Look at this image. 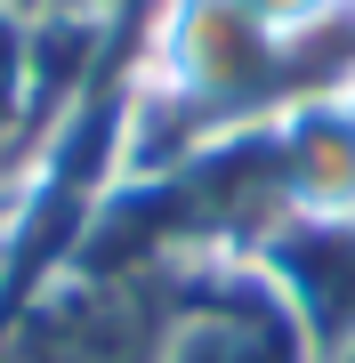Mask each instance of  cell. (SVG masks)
Segmentation results:
<instances>
[{
    "label": "cell",
    "instance_id": "obj_1",
    "mask_svg": "<svg viewBox=\"0 0 355 363\" xmlns=\"http://www.w3.org/2000/svg\"><path fill=\"white\" fill-rule=\"evenodd\" d=\"M170 283V267H113L65 250L33 283H16L0 315V363H162Z\"/></svg>",
    "mask_w": 355,
    "mask_h": 363
},
{
    "label": "cell",
    "instance_id": "obj_2",
    "mask_svg": "<svg viewBox=\"0 0 355 363\" xmlns=\"http://www.w3.org/2000/svg\"><path fill=\"white\" fill-rule=\"evenodd\" d=\"M162 363H315V355L250 259H202L178 267L170 283Z\"/></svg>",
    "mask_w": 355,
    "mask_h": 363
},
{
    "label": "cell",
    "instance_id": "obj_3",
    "mask_svg": "<svg viewBox=\"0 0 355 363\" xmlns=\"http://www.w3.org/2000/svg\"><path fill=\"white\" fill-rule=\"evenodd\" d=\"M250 267L266 274L315 363L355 347V210H315V218L275 226L250 250Z\"/></svg>",
    "mask_w": 355,
    "mask_h": 363
},
{
    "label": "cell",
    "instance_id": "obj_4",
    "mask_svg": "<svg viewBox=\"0 0 355 363\" xmlns=\"http://www.w3.org/2000/svg\"><path fill=\"white\" fill-rule=\"evenodd\" d=\"M0 9H9V16H25V25H33V16H49L57 0H0Z\"/></svg>",
    "mask_w": 355,
    "mask_h": 363
}]
</instances>
